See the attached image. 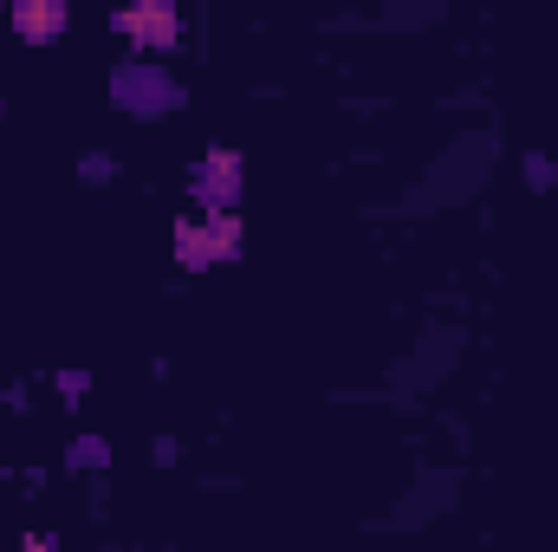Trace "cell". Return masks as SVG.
Here are the masks:
<instances>
[{"label":"cell","mask_w":558,"mask_h":552,"mask_svg":"<svg viewBox=\"0 0 558 552\" xmlns=\"http://www.w3.org/2000/svg\"><path fill=\"white\" fill-rule=\"evenodd\" d=\"M118 26H131V33H175L169 13H118Z\"/></svg>","instance_id":"6da1fadb"},{"label":"cell","mask_w":558,"mask_h":552,"mask_svg":"<svg viewBox=\"0 0 558 552\" xmlns=\"http://www.w3.org/2000/svg\"><path fill=\"white\" fill-rule=\"evenodd\" d=\"M20 26L26 33H52L59 26V7H20Z\"/></svg>","instance_id":"7a4b0ae2"},{"label":"cell","mask_w":558,"mask_h":552,"mask_svg":"<svg viewBox=\"0 0 558 552\" xmlns=\"http://www.w3.org/2000/svg\"><path fill=\"white\" fill-rule=\"evenodd\" d=\"M13 552H59L52 540H26V547H13Z\"/></svg>","instance_id":"3957f363"}]
</instances>
